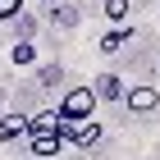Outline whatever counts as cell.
I'll return each mask as SVG.
<instances>
[{
	"label": "cell",
	"instance_id": "obj_1",
	"mask_svg": "<svg viewBox=\"0 0 160 160\" xmlns=\"http://www.w3.org/2000/svg\"><path fill=\"white\" fill-rule=\"evenodd\" d=\"M28 147H32V160H60V114H37L28 119Z\"/></svg>",
	"mask_w": 160,
	"mask_h": 160
},
{
	"label": "cell",
	"instance_id": "obj_2",
	"mask_svg": "<svg viewBox=\"0 0 160 160\" xmlns=\"http://www.w3.org/2000/svg\"><path fill=\"white\" fill-rule=\"evenodd\" d=\"M55 114H60V123H87L96 114V92H92V87H73V92L60 101Z\"/></svg>",
	"mask_w": 160,
	"mask_h": 160
},
{
	"label": "cell",
	"instance_id": "obj_3",
	"mask_svg": "<svg viewBox=\"0 0 160 160\" xmlns=\"http://www.w3.org/2000/svg\"><path fill=\"white\" fill-rule=\"evenodd\" d=\"M156 101H160L156 87H133V92H128V110H133V114H147V110H156Z\"/></svg>",
	"mask_w": 160,
	"mask_h": 160
},
{
	"label": "cell",
	"instance_id": "obj_4",
	"mask_svg": "<svg viewBox=\"0 0 160 160\" xmlns=\"http://www.w3.org/2000/svg\"><path fill=\"white\" fill-rule=\"evenodd\" d=\"M23 133H28V119H23V114H5V119H0V142H18Z\"/></svg>",
	"mask_w": 160,
	"mask_h": 160
},
{
	"label": "cell",
	"instance_id": "obj_5",
	"mask_svg": "<svg viewBox=\"0 0 160 160\" xmlns=\"http://www.w3.org/2000/svg\"><path fill=\"white\" fill-rule=\"evenodd\" d=\"M123 41H128V28H110V32H105V37H101V50H105V55H110V50H119Z\"/></svg>",
	"mask_w": 160,
	"mask_h": 160
},
{
	"label": "cell",
	"instance_id": "obj_6",
	"mask_svg": "<svg viewBox=\"0 0 160 160\" xmlns=\"http://www.w3.org/2000/svg\"><path fill=\"white\" fill-rule=\"evenodd\" d=\"M9 60L14 64H32V60H37V46H32V41H18V46L9 50Z\"/></svg>",
	"mask_w": 160,
	"mask_h": 160
},
{
	"label": "cell",
	"instance_id": "obj_7",
	"mask_svg": "<svg viewBox=\"0 0 160 160\" xmlns=\"http://www.w3.org/2000/svg\"><path fill=\"white\" fill-rule=\"evenodd\" d=\"M105 18L123 28V18H128V0H105Z\"/></svg>",
	"mask_w": 160,
	"mask_h": 160
},
{
	"label": "cell",
	"instance_id": "obj_8",
	"mask_svg": "<svg viewBox=\"0 0 160 160\" xmlns=\"http://www.w3.org/2000/svg\"><path fill=\"white\" fill-rule=\"evenodd\" d=\"M9 18H23V0H0V23Z\"/></svg>",
	"mask_w": 160,
	"mask_h": 160
},
{
	"label": "cell",
	"instance_id": "obj_9",
	"mask_svg": "<svg viewBox=\"0 0 160 160\" xmlns=\"http://www.w3.org/2000/svg\"><path fill=\"white\" fill-rule=\"evenodd\" d=\"M0 119H5V114H0Z\"/></svg>",
	"mask_w": 160,
	"mask_h": 160
}]
</instances>
